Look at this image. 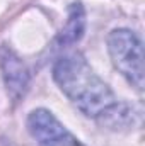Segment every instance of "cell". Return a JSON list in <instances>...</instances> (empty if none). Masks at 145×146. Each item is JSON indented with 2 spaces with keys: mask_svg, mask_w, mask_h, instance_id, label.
Returning a JSON list of instances; mask_svg holds the SVG:
<instances>
[{
  "mask_svg": "<svg viewBox=\"0 0 145 146\" xmlns=\"http://www.w3.org/2000/svg\"><path fill=\"white\" fill-rule=\"evenodd\" d=\"M53 78L70 102L87 117L109 121L111 126H116V117L126 115L125 106L118 102L113 90L97 76L82 54L62 56L53 66Z\"/></svg>",
  "mask_w": 145,
  "mask_h": 146,
  "instance_id": "cell-1",
  "label": "cell"
},
{
  "mask_svg": "<svg viewBox=\"0 0 145 146\" xmlns=\"http://www.w3.org/2000/svg\"><path fill=\"white\" fill-rule=\"evenodd\" d=\"M108 49L113 65L137 90H144V46L130 29H114L108 36Z\"/></svg>",
  "mask_w": 145,
  "mask_h": 146,
  "instance_id": "cell-2",
  "label": "cell"
},
{
  "mask_svg": "<svg viewBox=\"0 0 145 146\" xmlns=\"http://www.w3.org/2000/svg\"><path fill=\"white\" fill-rule=\"evenodd\" d=\"M28 127L38 146H84L46 109L33 110L28 117Z\"/></svg>",
  "mask_w": 145,
  "mask_h": 146,
  "instance_id": "cell-3",
  "label": "cell"
},
{
  "mask_svg": "<svg viewBox=\"0 0 145 146\" xmlns=\"http://www.w3.org/2000/svg\"><path fill=\"white\" fill-rule=\"evenodd\" d=\"M0 66H2L3 80L7 85V92L10 94L14 100H17L21 95H24L28 83H29V75H28L24 63L21 61L19 56H15L12 49L2 48L0 49Z\"/></svg>",
  "mask_w": 145,
  "mask_h": 146,
  "instance_id": "cell-4",
  "label": "cell"
},
{
  "mask_svg": "<svg viewBox=\"0 0 145 146\" xmlns=\"http://www.w3.org/2000/svg\"><path fill=\"white\" fill-rule=\"evenodd\" d=\"M84 9L80 3H73L70 9V15H68V22L67 26L62 29L60 34V42L62 44H72L75 41H79L82 33H84Z\"/></svg>",
  "mask_w": 145,
  "mask_h": 146,
  "instance_id": "cell-5",
  "label": "cell"
}]
</instances>
